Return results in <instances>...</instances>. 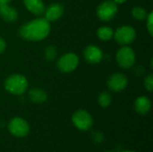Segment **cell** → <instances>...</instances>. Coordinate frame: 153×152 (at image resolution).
Here are the masks:
<instances>
[{
	"label": "cell",
	"mask_w": 153,
	"mask_h": 152,
	"mask_svg": "<svg viewBox=\"0 0 153 152\" xmlns=\"http://www.w3.org/2000/svg\"><path fill=\"white\" fill-rule=\"evenodd\" d=\"M57 56V50L54 46H48L45 49V57L48 61H54Z\"/></svg>",
	"instance_id": "cell-19"
},
{
	"label": "cell",
	"mask_w": 153,
	"mask_h": 152,
	"mask_svg": "<svg viewBox=\"0 0 153 152\" xmlns=\"http://www.w3.org/2000/svg\"><path fill=\"white\" fill-rule=\"evenodd\" d=\"M72 122L77 129L81 131H88L93 125V118L88 111L79 109L73 115Z\"/></svg>",
	"instance_id": "cell-6"
},
{
	"label": "cell",
	"mask_w": 153,
	"mask_h": 152,
	"mask_svg": "<svg viewBox=\"0 0 153 152\" xmlns=\"http://www.w3.org/2000/svg\"><path fill=\"white\" fill-rule=\"evenodd\" d=\"M5 47H6V44H5L4 39L0 38V54L4 53V51L5 50Z\"/></svg>",
	"instance_id": "cell-22"
},
{
	"label": "cell",
	"mask_w": 153,
	"mask_h": 152,
	"mask_svg": "<svg viewBox=\"0 0 153 152\" xmlns=\"http://www.w3.org/2000/svg\"><path fill=\"white\" fill-rule=\"evenodd\" d=\"M106 152H114V151H106Z\"/></svg>",
	"instance_id": "cell-26"
},
{
	"label": "cell",
	"mask_w": 153,
	"mask_h": 152,
	"mask_svg": "<svg viewBox=\"0 0 153 152\" xmlns=\"http://www.w3.org/2000/svg\"><path fill=\"white\" fill-rule=\"evenodd\" d=\"M146 25H147V30L149 31V34L151 36L153 35V12H151L147 17H146Z\"/></svg>",
	"instance_id": "cell-20"
},
{
	"label": "cell",
	"mask_w": 153,
	"mask_h": 152,
	"mask_svg": "<svg viewBox=\"0 0 153 152\" xmlns=\"http://www.w3.org/2000/svg\"><path fill=\"white\" fill-rule=\"evenodd\" d=\"M113 38L121 46H127L131 44L136 38V31L134 27L124 25L114 31Z\"/></svg>",
	"instance_id": "cell-4"
},
{
	"label": "cell",
	"mask_w": 153,
	"mask_h": 152,
	"mask_svg": "<svg viewBox=\"0 0 153 152\" xmlns=\"http://www.w3.org/2000/svg\"><path fill=\"white\" fill-rule=\"evenodd\" d=\"M98 102L101 108H108L112 102V98L108 92H102L98 98Z\"/></svg>",
	"instance_id": "cell-18"
},
{
	"label": "cell",
	"mask_w": 153,
	"mask_h": 152,
	"mask_svg": "<svg viewBox=\"0 0 153 152\" xmlns=\"http://www.w3.org/2000/svg\"><path fill=\"white\" fill-rule=\"evenodd\" d=\"M12 0H0V4H9Z\"/></svg>",
	"instance_id": "cell-24"
},
{
	"label": "cell",
	"mask_w": 153,
	"mask_h": 152,
	"mask_svg": "<svg viewBox=\"0 0 153 152\" xmlns=\"http://www.w3.org/2000/svg\"><path fill=\"white\" fill-rule=\"evenodd\" d=\"M135 53L128 46H123L116 55V60L118 65L123 69L131 68L135 63Z\"/></svg>",
	"instance_id": "cell-3"
},
{
	"label": "cell",
	"mask_w": 153,
	"mask_h": 152,
	"mask_svg": "<svg viewBox=\"0 0 153 152\" xmlns=\"http://www.w3.org/2000/svg\"><path fill=\"white\" fill-rule=\"evenodd\" d=\"M28 96H29V99L32 102L39 103V104L44 103L48 99L47 92L45 90H41V89H39V88H33V89L30 90L29 93H28Z\"/></svg>",
	"instance_id": "cell-15"
},
{
	"label": "cell",
	"mask_w": 153,
	"mask_h": 152,
	"mask_svg": "<svg viewBox=\"0 0 153 152\" xmlns=\"http://www.w3.org/2000/svg\"><path fill=\"white\" fill-rule=\"evenodd\" d=\"M144 87L145 89L149 91L152 92L153 90V75L149 74L145 77L144 79Z\"/></svg>",
	"instance_id": "cell-21"
},
{
	"label": "cell",
	"mask_w": 153,
	"mask_h": 152,
	"mask_svg": "<svg viewBox=\"0 0 153 152\" xmlns=\"http://www.w3.org/2000/svg\"><path fill=\"white\" fill-rule=\"evenodd\" d=\"M0 17L7 22H13L18 19V12L8 4H0Z\"/></svg>",
	"instance_id": "cell-12"
},
{
	"label": "cell",
	"mask_w": 153,
	"mask_h": 152,
	"mask_svg": "<svg viewBox=\"0 0 153 152\" xmlns=\"http://www.w3.org/2000/svg\"><path fill=\"white\" fill-rule=\"evenodd\" d=\"M4 86L9 93L13 95H22L27 90L29 83L25 76L14 73L5 79Z\"/></svg>",
	"instance_id": "cell-2"
},
{
	"label": "cell",
	"mask_w": 153,
	"mask_h": 152,
	"mask_svg": "<svg viewBox=\"0 0 153 152\" xmlns=\"http://www.w3.org/2000/svg\"><path fill=\"white\" fill-rule=\"evenodd\" d=\"M64 12H65V9H64L63 4H61L60 3H53L47 9H45L44 18L49 22H55L63 16Z\"/></svg>",
	"instance_id": "cell-11"
},
{
	"label": "cell",
	"mask_w": 153,
	"mask_h": 152,
	"mask_svg": "<svg viewBox=\"0 0 153 152\" xmlns=\"http://www.w3.org/2000/svg\"><path fill=\"white\" fill-rule=\"evenodd\" d=\"M134 108L138 114L146 115L150 112L152 108V102L149 98L145 96H141L135 99Z\"/></svg>",
	"instance_id": "cell-14"
},
{
	"label": "cell",
	"mask_w": 153,
	"mask_h": 152,
	"mask_svg": "<svg viewBox=\"0 0 153 152\" xmlns=\"http://www.w3.org/2000/svg\"><path fill=\"white\" fill-rule=\"evenodd\" d=\"M50 22L43 18H37L22 24L19 30L21 38L30 41H39L50 33Z\"/></svg>",
	"instance_id": "cell-1"
},
{
	"label": "cell",
	"mask_w": 153,
	"mask_h": 152,
	"mask_svg": "<svg viewBox=\"0 0 153 152\" xmlns=\"http://www.w3.org/2000/svg\"><path fill=\"white\" fill-rule=\"evenodd\" d=\"M118 6L113 0L102 2L97 8V16L104 22L111 21L117 13Z\"/></svg>",
	"instance_id": "cell-5"
},
{
	"label": "cell",
	"mask_w": 153,
	"mask_h": 152,
	"mask_svg": "<svg viewBox=\"0 0 153 152\" xmlns=\"http://www.w3.org/2000/svg\"><path fill=\"white\" fill-rule=\"evenodd\" d=\"M128 84L127 77L121 73H113L108 80V87L116 92H119L124 90Z\"/></svg>",
	"instance_id": "cell-9"
},
{
	"label": "cell",
	"mask_w": 153,
	"mask_h": 152,
	"mask_svg": "<svg viewBox=\"0 0 153 152\" xmlns=\"http://www.w3.org/2000/svg\"><path fill=\"white\" fill-rule=\"evenodd\" d=\"M116 4H123V3H125V2H126L127 0H113Z\"/></svg>",
	"instance_id": "cell-23"
},
{
	"label": "cell",
	"mask_w": 153,
	"mask_h": 152,
	"mask_svg": "<svg viewBox=\"0 0 153 152\" xmlns=\"http://www.w3.org/2000/svg\"><path fill=\"white\" fill-rule=\"evenodd\" d=\"M79 65V57L74 53H67L62 56L57 61V68L64 73L74 71Z\"/></svg>",
	"instance_id": "cell-7"
},
{
	"label": "cell",
	"mask_w": 153,
	"mask_h": 152,
	"mask_svg": "<svg viewBox=\"0 0 153 152\" xmlns=\"http://www.w3.org/2000/svg\"><path fill=\"white\" fill-rule=\"evenodd\" d=\"M97 35L100 39L103 41H108L110 40L113 38L114 35V30L111 27L108 26H102L98 29L97 30Z\"/></svg>",
	"instance_id": "cell-16"
},
{
	"label": "cell",
	"mask_w": 153,
	"mask_h": 152,
	"mask_svg": "<svg viewBox=\"0 0 153 152\" xmlns=\"http://www.w3.org/2000/svg\"><path fill=\"white\" fill-rule=\"evenodd\" d=\"M8 130L13 136L22 138L28 135L30 132V125L26 120L17 116L10 121L8 125Z\"/></svg>",
	"instance_id": "cell-8"
},
{
	"label": "cell",
	"mask_w": 153,
	"mask_h": 152,
	"mask_svg": "<svg viewBox=\"0 0 153 152\" xmlns=\"http://www.w3.org/2000/svg\"><path fill=\"white\" fill-rule=\"evenodd\" d=\"M83 56L85 60L92 65L100 63L103 58V53L101 49L94 45L87 46L83 51Z\"/></svg>",
	"instance_id": "cell-10"
},
{
	"label": "cell",
	"mask_w": 153,
	"mask_h": 152,
	"mask_svg": "<svg viewBox=\"0 0 153 152\" xmlns=\"http://www.w3.org/2000/svg\"><path fill=\"white\" fill-rule=\"evenodd\" d=\"M23 4L27 10L35 15L43 14L46 9L42 0H23Z\"/></svg>",
	"instance_id": "cell-13"
},
{
	"label": "cell",
	"mask_w": 153,
	"mask_h": 152,
	"mask_svg": "<svg viewBox=\"0 0 153 152\" xmlns=\"http://www.w3.org/2000/svg\"><path fill=\"white\" fill-rule=\"evenodd\" d=\"M132 15H133V17L134 19H136L138 21H143V20L146 19V17L148 15V13L143 7L135 6L132 10Z\"/></svg>",
	"instance_id": "cell-17"
},
{
	"label": "cell",
	"mask_w": 153,
	"mask_h": 152,
	"mask_svg": "<svg viewBox=\"0 0 153 152\" xmlns=\"http://www.w3.org/2000/svg\"><path fill=\"white\" fill-rule=\"evenodd\" d=\"M122 152H135V151H124Z\"/></svg>",
	"instance_id": "cell-25"
}]
</instances>
